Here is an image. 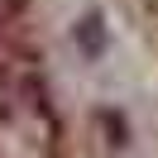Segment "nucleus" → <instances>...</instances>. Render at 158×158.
<instances>
[{
	"label": "nucleus",
	"mask_w": 158,
	"mask_h": 158,
	"mask_svg": "<svg viewBox=\"0 0 158 158\" xmlns=\"http://www.w3.org/2000/svg\"><path fill=\"white\" fill-rule=\"evenodd\" d=\"M0 158H58L53 106L19 58H0Z\"/></svg>",
	"instance_id": "f257e3e1"
},
{
	"label": "nucleus",
	"mask_w": 158,
	"mask_h": 158,
	"mask_svg": "<svg viewBox=\"0 0 158 158\" xmlns=\"http://www.w3.org/2000/svg\"><path fill=\"white\" fill-rule=\"evenodd\" d=\"M15 10H19V0H0V24H10Z\"/></svg>",
	"instance_id": "f03ea898"
}]
</instances>
